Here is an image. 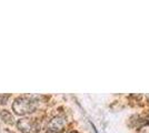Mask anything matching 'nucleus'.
Returning a JSON list of instances; mask_svg holds the SVG:
<instances>
[{
  "instance_id": "2",
  "label": "nucleus",
  "mask_w": 149,
  "mask_h": 133,
  "mask_svg": "<svg viewBox=\"0 0 149 133\" xmlns=\"http://www.w3.org/2000/svg\"><path fill=\"white\" fill-rule=\"evenodd\" d=\"M66 125V119L61 115H57L48 124V131L51 133H60Z\"/></svg>"
},
{
  "instance_id": "4",
  "label": "nucleus",
  "mask_w": 149,
  "mask_h": 133,
  "mask_svg": "<svg viewBox=\"0 0 149 133\" xmlns=\"http://www.w3.org/2000/svg\"><path fill=\"white\" fill-rule=\"evenodd\" d=\"M0 118L2 119V121H5V122L8 123V124H13V120H15L13 116V114L10 113L9 111H7V110L0 111Z\"/></svg>"
},
{
  "instance_id": "3",
  "label": "nucleus",
  "mask_w": 149,
  "mask_h": 133,
  "mask_svg": "<svg viewBox=\"0 0 149 133\" xmlns=\"http://www.w3.org/2000/svg\"><path fill=\"white\" fill-rule=\"evenodd\" d=\"M17 125H18V129L22 133H30L31 127H32L30 119H20L17 123Z\"/></svg>"
},
{
  "instance_id": "6",
  "label": "nucleus",
  "mask_w": 149,
  "mask_h": 133,
  "mask_svg": "<svg viewBox=\"0 0 149 133\" xmlns=\"http://www.w3.org/2000/svg\"><path fill=\"white\" fill-rule=\"evenodd\" d=\"M69 133H77V132H69Z\"/></svg>"
},
{
  "instance_id": "1",
  "label": "nucleus",
  "mask_w": 149,
  "mask_h": 133,
  "mask_svg": "<svg viewBox=\"0 0 149 133\" xmlns=\"http://www.w3.org/2000/svg\"><path fill=\"white\" fill-rule=\"evenodd\" d=\"M38 105V100L33 95H22L17 98L13 103V110L15 113L18 115H25V114L33 112Z\"/></svg>"
},
{
  "instance_id": "5",
  "label": "nucleus",
  "mask_w": 149,
  "mask_h": 133,
  "mask_svg": "<svg viewBox=\"0 0 149 133\" xmlns=\"http://www.w3.org/2000/svg\"><path fill=\"white\" fill-rule=\"evenodd\" d=\"M8 98H9V95H6V96H2V95H1V96H0V103H1V104H5Z\"/></svg>"
}]
</instances>
